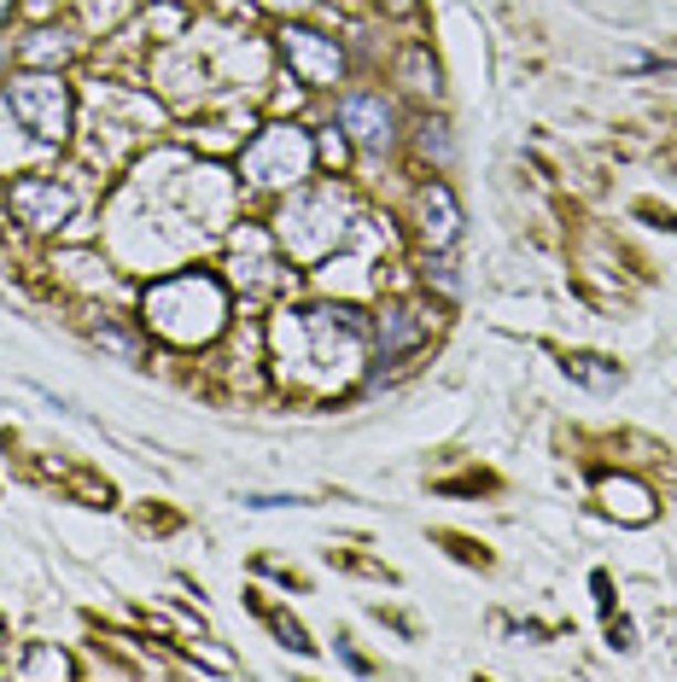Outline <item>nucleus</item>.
<instances>
[{
    "label": "nucleus",
    "mask_w": 677,
    "mask_h": 682,
    "mask_svg": "<svg viewBox=\"0 0 677 682\" xmlns=\"http://www.w3.org/2000/svg\"><path fill=\"white\" fill-rule=\"evenodd\" d=\"M339 117L351 122V135L362 140L368 152H385L392 147V111H385V99H374V94H351L339 106Z\"/></svg>",
    "instance_id": "1"
},
{
    "label": "nucleus",
    "mask_w": 677,
    "mask_h": 682,
    "mask_svg": "<svg viewBox=\"0 0 677 682\" xmlns=\"http://www.w3.org/2000/svg\"><path fill=\"white\" fill-rule=\"evenodd\" d=\"M286 53L310 65V82H334V76H339V47L316 41L310 30H293V35H286Z\"/></svg>",
    "instance_id": "2"
},
{
    "label": "nucleus",
    "mask_w": 677,
    "mask_h": 682,
    "mask_svg": "<svg viewBox=\"0 0 677 682\" xmlns=\"http://www.w3.org/2000/svg\"><path fill=\"white\" fill-rule=\"evenodd\" d=\"M567 374L584 380V385H596V391H613V385L625 380L620 367H602V356H567Z\"/></svg>",
    "instance_id": "3"
},
{
    "label": "nucleus",
    "mask_w": 677,
    "mask_h": 682,
    "mask_svg": "<svg viewBox=\"0 0 677 682\" xmlns=\"http://www.w3.org/2000/svg\"><path fill=\"white\" fill-rule=\"evenodd\" d=\"M409 316H415V309H385V321H380V339L385 344H392V350H403V344H415L421 339V321H409Z\"/></svg>",
    "instance_id": "4"
}]
</instances>
